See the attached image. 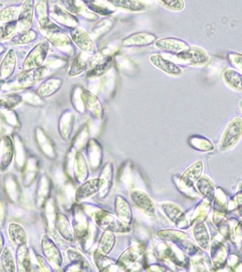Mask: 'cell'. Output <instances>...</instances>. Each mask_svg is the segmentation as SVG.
Returning <instances> with one entry per match:
<instances>
[{"mask_svg": "<svg viewBox=\"0 0 242 272\" xmlns=\"http://www.w3.org/2000/svg\"><path fill=\"white\" fill-rule=\"evenodd\" d=\"M95 221L101 228L115 233H126L130 231L129 225L124 223L117 216L99 210L95 214Z\"/></svg>", "mask_w": 242, "mask_h": 272, "instance_id": "6da1fadb", "label": "cell"}, {"mask_svg": "<svg viewBox=\"0 0 242 272\" xmlns=\"http://www.w3.org/2000/svg\"><path fill=\"white\" fill-rule=\"evenodd\" d=\"M242 134V120L236 118L229 123L221 139L220 149L226 150L233 147Z\"/></svg>", "mask_w": 242, "mask_h": 272, "instance_id": "7a4b0ae2", "label": "cell"}, {"mask_svg": "<svg viewBox=\"0 0 242 272\" xmlns=\"http://www.w3.org/2000/svg\"><path fill=\"white\" fill-rule=\"evenodd\" d=\"M49 49V44L47 42H42L35 46L26 58L24 68L29 70L41 67L47 56Z\"/></svg>", "mask_w": 242, "mask_h": 272, "instance_id": "3957f363", "label": "cell"}, {"mask_svg": "<svg viewBox=\"0 0 242 272\" xmlns=\"http://www.w3.org/2000/svg\"><path fill=\"white\" fill-rule=\"evenodd\" d=\"M181 62L190 66H202L209 62L208 54L203 49L197 47H189L177 53Z\"/></svg>", "mask_w": 242, "mask_h": 272, "instance_id": "277c9868", "label": "cell"}, {"mask_svg": "<svg viewBox=\"0 0 242 272\" xmlns=\"http://www.w3.org/2000/svg\"><path fill=\"white\" fill-rule=\"evenodd\" d=\"M14 142L9 136H5L0 140V171H6L14 157Z\"/></svg>", "mask_w": 242, "mask_h": 272, "instance_id": "5b68a950", "label": "cell"}, {"mask_svg": "<svg viewBox=\"0 0 242 272\" xmlns=\"http://www.w3.org/2000/svg\"><path fill=\"white\" fill-rule=\"evenodd\" d=\"M71 36L75 44L84 52L89 54L96 52L95 44L86 31L79 28H71Z\"/></svg>", "mask_w": 242, "mask_h": 272, "instance_id": "8992f818", "label": "cell"}, {"mask_svg": "<svg viewBox=\"0 0 242 272\" xmlns=\"http://www.w3.org/2000/svg\"><path fill=\"white\" fill-rule=\"evenodd\" d=\"M48 73V68L46 66L32 68L27 70L25 73H22L16 80L18 86L22 88L32 86L33 84L43 79Z\"/></svg>", "mask_w": 242, "mask_h": 272, "instance_id": "52a82bcc", "label": "cell"}, {"mask_svg": "<svg viewBox=\"0 0 242 272\" xmlns=\"http://www.w3.org/2000/svg\"><path fill=\"white\" fill-rule=\"evenodd\" d=\"M103 187H104V181L101 178L86 181L77 190L75 198L78 201L88 199L99 192Z\"/></svg>", "mask_w": 242, "mask_h": 272, "instance_id": "ba28073f", "label": "cell"}, {"mask_svg": "<svg viewBox=\"0 0 242 272\" xmlns=\"http://www.w3.org/2000/svg\"><path fill=\"white\" fill-rule=\"evenodd\" d=\"M34 0H26L18 16V27L23 31L29 30L34 16Z\"/></svg>", "mask_w": 242, "mask_h": 272, "instance_id": "9c48e42d", "label": "cell"}, {"mask_svg": "<svg viewBox=\"0 0 242 272\" xmlns=\"http://www.w3.org/2000/svg\"><path fill=\"white\" fill-rule=\"evenodd\" d=\"M150 62L155 67L158 68V69L162 70L164 73L169 74V75L177 76V75H181L183 73L182 69L179 67L178 65L164 58L162 55H151Z\"/></svg>", "mask_w": 242, "mask_h": 272, "instance_id": "30bf717a", "label": "cell"}, {"mask_svg": "<svg viewBox=\"0 0 242 272\" xmlns=\"http://www.w3.org/2000/svg\"><path fill=\"white\" fill-rule=\"evenodd\" d=\"M42 249L44 256L51 263L60 266L62 263V257L60 251L55 246L54 242L48 236H44L42 238Z\"/></svg>", "mask_w": 242, "mask_h": 272, "instance_id": "8fae6325", "label": "cell"}, {"mask_svg": "<svg viewBox=\"0 0 242 272\" xmlns=\"http://www.w3.org/2000/svg\"><path fill=\"white\" fill-rule=\"evenodd\" d=\"M156 46L158 49L166 52L178 53L190 47L186 42L175 38H164L156 41Z\"/></svg>", "mask_w": 242, "mask_h": 272, "instance_id": "7c38bea8", "label": "cell"}, {"mask_svg": "<svg viewBox=\"0 0 242 272\" xmlns=\"http://www.w3.org/2000/svg\"><path fill=\"white\" fill-rule=\"evenodd\" d=\"M39 166L38 162L34 157H28L22 169V182L25 187L30 186L38 175Z\"/></svg>", "mask_w": 242, "mask_h": 272, "instance_id": "4fadbf2b", "label": "cell"}, {"mask_svg": "<svg viewBox=\"0 0 242 272\" xmlns=\"http://www.w3.org/2000/svg\"><path fill=\"white\" fill-rule=\"evenodd\" d=\"M5 193L9 201L14 204H17L21 199V188L14 176L8 174L4 181Z\"/></svg>", "mask_w": 242, "mask_h": 272, "instance_id": "5bb4252c", "label": "cell"}, {"mask_svg": "<svg viewBox=\"0 0 242 272\" xmlns=\"http://www.w3.org/2000/svg\"><path fill=\"white\" fill-rule=\"evenodd\" d=\"M131 199L135 205L143 210L149 216H153L156 213L154 204L147 195L143 192L135 190L131 194Z\"/></svg>", "mask_w": 242, "mask_h": 272, "instance_id": "9a60e30c", "label": "cell"}, {"mask_svg": "<svg viewBox=\"0 0 242 272\" xmlns=\"http://www.w3.org/2000/svg\"><path fill=\"white\" fill-rule=\"evenodd\" d=\"M81 98L87 108L91 112L92 115L97 119H102L103 116V106L98 98L89 91L83 90L81 92Z\"/></svg>", "mask_w": 242, "mask_h": 272, "instance_id": "2e32d148", "label": "cell"}, {"mask_svg": "<svg viewBox=\"0 0 242 272\" xmlns=\"http://www.w3.org/2000/svg\"><path fill=\"white\" fill-rule=\"evenodd\" d=\"M145 249L146 247L143 245H135L129 247L120 256L117 261L118 265L120 266V268L125 269L127 266L134 262L138 259V257L142 256Z\"/></svg>", "mask_w": 242, "mask_h": 272, "instance_id": "e0dca14e", "label": "cell"}, {"mask_svg": "<svg viewBox=\"0 0 242 272\" xmlns=\"http://www.w3.org/2000/svg\"><path fill=\"white\" fill-rule=\"evenodd\" d=\"M156 36L148 32H139L130 35L124 40V46H144L156 42Z\"/></svg>", "mask_w": 242, "mask_h": 272, "instance_id": "ac0fdd59", "label": "cell"}, {"mask_svg": "<svg viewBox=\"0 0 242 272\" xmlns=\"http://www.w3.org/2000/svg\"><path fill=\"white\" fill-rule=\"evenodd\" d=\"M203 166L202 162H197L184 172L180 179V184L186 188H190L198 180L202 173Z\"/></svg>", "mask_w": 242, "mask_h": 272, "instance_id": "d6986e66", "label": "cell"}, {"mask_svg": "<svg viewBox=\"0 0 242 272\" xmlns=\"http://www.w3.org/2000/svg\"><path fill=\"white\" fill-rule=\"evenodd\" d=\"M16 58L15 53L12 49H9L4 57L0 66V77L4 80L12 76L15 70Z\"/></svg>", "mask_w": 242, "mask_h": 272, "instance_id": "ffe728a7", "label": "cell"}, {"mask_svg": "<svg viewBox=\"0 0 242 272\" xmlns=\"http://www.w3.org/2000/svg\"><path fill=\"white\" fill-rule=\"evenodd\" d=\"M116 214L122 221L129 225L132 223V213L129 203L122 196H117L115 203Z\"/></svg>", "mask_w": 242, "mask_h": 272, "instance_id": "44dd1931", "label": "cell"}, {"mask_svg": "<svg viewBox=\"0 0 242 272\" xmlns=\"http://www.w3.org/2000/svg\"><path fill=\"white\" fill-rule=\"evenodd\" d=\"M9 238L14 245L19 246L27 245V235L25 231L19 225L16 223L9 224L8 227Z\"/></svg>", "mask_w": 242, "mask_h": 272, "instance_id": "7402d4cb", "label": "cell"}, {"mask_svg": "<svg viewBox=\"0 0 242 272\" xmlns=\"http://www.w3.org/2000/svg\"><path fill=\"white\" fill-rule=\"evenodd\" d=\"M55 225L58 229L59 234L69 242L74 240L73 233L72 231L71 224L68 221V218L62 214H58L55 220Z\"/></svg>", "mask_w": 242, "mask_h": 272, "instance_id": "603a6c76", "label": "cell"}, {"mask_svg": "<svg viewBox=\"0 0 242 272\" xmlns=\"http://www.w3.org/2000/svg\"><path fill=\"white\" fill-rule=\"evenodd\" d=\"M225 83L236 91L242 92V74L233 69H227L223 73Z\"/></svg>", "mask_w": 242, "mask_h": 272, "instance_id": "cb8c5ba5", "label": "cell"}, {"mask_svg": "<svg viewBox=\"0 0 242 272\" xmlns=\"http://www.w3.org/2000/svg\"><path fill=\"white\" fill-rule=\"evenodd\" d=\"M49 181L46 177H42L41 178L39 182H38L36 195H35V205L37 208H41V207L43 206L48 196H49Z\"/></svg>", "mask_w": 242, "mask_h": 272, "instance_id": "d4e9b609", "label": "cell"}, {"mask_svg": "<svg viewBox=\"0 0 242 272\" xmlns=\"http://www.w3.org/2000/svg\"><path fill=\"white\" fill-rule=\"evenodd\" d=\"M62 81L60 79H49L41 85L37 90V95L40 98H48L52 95L62 86Z\"/></svg>", "mask_w": 242, "mask_h": 272, "instance_id": "484cf974", "label": "cell"}, {"mask_svg": "<svg viewBox=\"0 0 242 272\" xmlns=\"http://www.w3.org/2000/svg\"><path fill=\"white\" fill-rule=\"evenodd\" d=\"M16 262H17L18 271H31V257L30 255H29L27 245H22L17 247V251H16Z\"/></svg>", "mask_w": 242, "mask_h": 272, "instance_id": "4316f807", "label": "cell"}, {"mask_svg": "<svg viewBox=\"0 0 242 272\" xmlns=\"http://www.w3.org/2000/svg\"><path fill=\"white\" fill-rule=\"evenodd\" d=\"M110 5L131 12H142L145 10L146 5L137 0H107Z\"/></svg>", "mask_w": 242, "mask_h": 272, "instance_id": "83f0119b", "label": "cell"}, {"mask_svg": "<svg viewBox=\"0 0 242 272\" xmlns=\"http://www.w3.org/2000/svg\"><path fill=\"white\" fill-rule=\"evenodd\" d=\"M114 243H115V236H114L113 232L105 230L104 234L103 235L100 240H99L98 250L97 251L102 254L108 255L112 251Z\"/></svg>", "mask_w": 242, "mask_h": 272, "instance_id": "f1b7e54d", "label": "cell"}, {"mask_svg": "<svg viewBox=\"0 0 242 272\" xmlns=\"http://www.w3.org/2000/svg\"><path fill=\"white\" fill-rule=\"evenodd\" d=\"M23 98L16 93L9 94V95L0 98V110H11L14 107H17L22 102Z\"/></svg>", "mask_w": 242, "mask_h": 272, "instance_id": "f546056e", "label": "cell"}, {"mask_svg": "<svg viewBox=\"0 0 242 272\" xmlns=\"http://www.w3.org/2000/svg\"><path fill=\"white\" fill-rule=\"evenodd\" d=\"M47 28L48 29L47 32H46V35H47L48 38L51 41V42L54 45L56 46H66L70 45L69 38L68 37L63 34L60 31H56V29H52V28ZM45 28V29H46Z\"/></svg>", "mask_w": 242, "mask_h": 272, "instance_id": "4dcf8cb0", "label": "cell"}, {"mask_svg": "<svg viewBox=\"0 0 242 272\" xmlns=\"http://www.w3.org/2000/svg\"><path fill=\"white\" fill-rule=\"evenodd\" d=\"M112 64V58L111 56H107L106 58L100 61L97 65H95L91 70L88 72V76L89 77H96L101 76L103 74L106 73L110 69Z\"/></svg>", "mask_w": 242, "mask_h": 272, "instance_id": "1f68e13d", "label": "cell"}, {"mask_svg": "<svg viewBox=\"0 0 242 272\" xmlns=\"http://www.w3.org/2000/svg\"><path fill=\"white\" fill-rule=\"evenodd\" d=\"M14 150H15V164L16 168L18 171H22L25 163L27 162V155L25 147L21 141L18 139H15L14 142Z\"/></svg>", "mask_w": 242, "mask_h": 272, "instance_id": "d6a6232c", "label": "cell"}, {"mask_svg": "<svg viewBox=\"0 0 242 272\" xmlns=\"http://www.w3.org/2000/svg\"><path fill=\"white\" fill-rule=\"evenodd\" d=\"M36 139L38 147L42 150V152L46 156L51 157L53 154V147L49 139L46 138L42 129H38L36 131Z\"/></svg>", "mask_w": 242, "mask_h": 272, "instance_id": "836d02e7", "label": "cell"}, {"mask_svg": "<svg viewBox=\"0 0 242 272\" xmlns=\"http://www.w3.org/2000/svg\"><path fill=\"white\" fill-rule=\"evenodd\" d=\"M162 209L164 213L171 222L176 224L177 225L181 223V218L184 216V214L178 207L174 205L165 204L163 205Z\"/></svg>", "mask_w": 242, "mask_h": 272, "instance_id": "e575fe53", "label": "cell"}, {"mask_svg": "<svg viewBox=\"0 0 242 272\" xmlns=\"http://www.w3.org/2000/svg\"><path fill=\"white\" fill-rule=\"evenodd\" d=\"M88 175V166L86 160L80 153H77L75 157V177L77 181H83Z\"/></svg>", "mask_w": 242, "mask_h": 272, "instance_id": "d590c367", "label": "cell"}, {"mask_svg": "<svg viewBox=\"0 0 242 272\" xmlns=\"http://www.w3.org/2000/svg\"><path fill=\"white\" fill-rule=\"evenodd\" d=\"M36 10L38 21L42 28L45 29L49 25V17H48L47 5L44 0H38L36 5Z\"/></svg>", "mask_w": 242, "mask_h": 272, "instance_id": "8d00e7d4", "label": "cell"}, {"mask_svg": "<svg viewBox=\"0 0 242 272\" xmlns=\"http://www.w3.org/2000/svg\"><path fill=\"white\" fill-rule=\"evenodd\" d=\"M2 265L4 270L6 271H16V266L14 263L12 252L9 250L8 247H5L0 256Z\"/></svg>", "mask_w": 242, "mask_h": 272, "instance_id": "74e56055", "label": "cell"}, {"mask_svg": "<svg viewBox=\"0 0 242 272\" xmlns=\"http://www.w3.org/2000/svg\"><path fill=\"white\" fill-rule=\"evenodd\" d=\"M36 32L33 30L23 31L22 34L16 35L12 40V43L15 45H23L31 43L33 41L36 40Z\"/></svg>", "mask_w": 242, "mask_h": 272, "instance_id": "f35d334b", "label": "cell"}, {"mask_svg": "<svg viewBox=\"0 0 242 272\" xmlns=\"http://www.w3.org/2000/svg\"><path fill=\"white\" fill-rule=\"evenodd\" d=\"M18 22L14 21L6 22L5 25L0 27V41L7 40L12 36L17 30Z\"/></svg>", "mask_w": 242, "mask_h": 272, "instance_id": "ab89813d", "label": "cell"}, {"mask_svg": "<svg viewBox=\"0 0 242 272\" xmlns=\"http://www.w3.org/2000/svg\"><path fill=\"white\" fill-rule=\"evenodd\" d=\"M95 263L97 264V266H98L99 269L103 268V269L101 270L102 271H108V268H109V266H112L114 265V264H116V262H114V261L112 260V259L105 256L104 255L99 252L98 251H95Z\"/></svg>", "mask_w": 242, "mask_h": 272, "instance_id": "60d3db41", "label": "cell"}, {"mask_svg": "<svg viewBox=\"0 0 242 272\" xmlns=\"http://www.w3.org/2000/svg\"><path fill=\"white\" fill-rule=\"evenodd\" d=\"M19 9L16 7H8L0 12V21L12 22L18 18Z\"/></svg>", "mask_w": 242, "mask_h": 272, "instance_id": "b9f144b4", "label": "cell"}, {"mask_svg": "<svg viewBox=\"0 0 242 272\" xmlns=\"http://www.w3.org/2000/svg\"><path fill=\"white\" fill-rule=\"evenodd\" d=\"M194 235H195V238L199 245L203 247H206V245H208V244L209 238L204 225H197L194 229Z\"/></svg>", "mask_w": 242, "mask_h": 272, "instance_id": "7bdbcfd3", "label": "cell"}, {"mask_svg": "<svg viewBox=\"0 0 242 272\" xmlns=\"http://www.w3.org/2000/svg\"><path fill=\"white\" fill-rule=\"evenodd\" d=\"M86 62H85L83 59L81 58L80 55H79L75 59L73 64H72L71 69H70L69 71V75H72V76L80 75L83 72V70L86 69Z\"/></svg>", "mask_w": 242, "mask_h": 272, "instance_id": "ee69618b", "label": "cell"}, {"mask_svg": "<svg viewBox=\"0 0 242 272\" xmlns=\"http://www.w3.org/2000/svg\"><path fill=\"white\" fill-rule=\"evenodd\" d=\"M227 58L231 66L242 74V53L231 52L227 55Z\"/></svg>", "mask_w": 242, "mask_h": 272, "instance_id": "f6af8a7d", "label": "cell"}, {"mask_svg": "<svg viewBox=\"0 0 242 272\" xmlns=\"http://www.w3.org/2000/svg\"><path fill=\"white\" fill-rule=\"evenodd\" d=\"M160 1L164 7L171 10L181 11L185 7L184 0H160Z\"/></svg>", "mask_w": 242, "mask_h": 272, "instance_id": "bcb514c9", "label": "cell"}, {"mask_svg": "<svg viewBox=\"0 0 242 272\" xmlns=\"http://www.w3.org/2000/svg\"><path fill=\"white\" fill-rule=\"evenodd\" d=\"M6 216H5V206L4 202L0 199V228L5 226Z\"/></svg>", "mask_w": 242, "mask_h": 272, "instance_id": "7dc6e473", "label": "cell"}, {"mask_svg": "<svg viewBox=\"0 0 242 272\" xmlns=\"http://www.w3.org/2000/svg\"><path fill=\"white\" fill-rule=\"evenodd\" d=\"M4 242H5V240H4L3 234L0 232V256H1L2 252L3 251Z\"/></svg>", "mask_w": 242, "mask_h": 272, "instance_id": "c3c4849f", "label": "cell"}, {"mask_svg": "<svg viewBox=\"0 0 242 272\" xmlns=\"http://www.w3.org/2000/svg\"><path fill=\"white\" fill-rule=\"evenodd\" d=\"M5 80H4L0 77V90H1V88H3V85L5 84Z\"/></svg>", "mask_w": 242, "mask_h": 272, "instance_id": "681fc988", "label": "cell"}, {"mask_svg": "<svg viewBox=\"0 0 242 272\" xmlns=\"http://www.w3.org/2000/svg\"><path fill=\"white\" fill-rule=\"evenodd\" d=\"M4 50H5V48H4L3 46L0 45V54L3 52Z\"/></svg>", "mask_w": 242, "mask_h": 272, "instance_id": "f907efd6", "label": "cell"}, {"mask_svg": "<svg viewBox=\"0 0 242 272\" xmlns=\"http://www.w3.org/2000/svg\"><path fill=\"white\" fill-rule=\"evenodd\" d=\"M240 107H241V110H242V101L241 102H240Z\"/></svg>", "mask_w": 242, "mask_h": 272, "instance_id": "816d5d0a", "label": "cell"}]
</instances>
